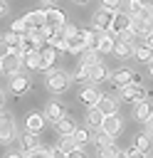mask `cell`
Here are the masks:
<instances>
[{"label": "cell", "instance_id": "obj_28", "mask_svg": "<svg viewBox=\"0 0 153 158\" xmlns=\"http://www.w3.org/2000/svg\"><path fill=\"white\" fill-rule=\"evenodd\" d=\"M2 40H5V44H7L10 49H20V40H22V35L15 32V30H7V32L2 35Z\"/></svg>", "mask_w": 153, "mask_h": 158}, {"label": "cell", "instance_id": "obj_6", "mask_svg": "<svg viewBox=\"0 0 153 158\" xmlns=\"http://www.w3.org/2000/svg\"><path fill=\"white\" fill-rule=\"evenodd\" d=\"M47 86H49V91H64L67 86H69V77L62 72V69H49L47 72Z\"/></svg>", "mask_w": 153, "mask_h": 158}, {"label": "cell", "instance_id": "obj_7", "mask_svg": "<svg viewBox=\"0 0 153 158\" xmlns=\"http://www.w3.org/2000/svg\"><path fill=\"white\" fill-rule=\"evenodd\" d=\"M54 59H57V49L44 42V44L39 47V69H42V72H49V69L54 67Z\"/></svg>", "mask_w": 153, "mask_h": 158}, {"label": "cell", "instance_id": "obj_26", "mask_svg": "<svg viewBox=\"0 0 153 158\" xmlns=\"http://www.w3.org/2000/svg\"><path fill=\"white\" fill-rule=\"evenodd\" d=\"M81 54V64H86V67H91V64H96V62H101L99 59V49H94V47H86L84 52H79Z\"/></svg>", "mask_w": 153, "mask_h": 158}, {"label": "cell", "instance_id": "obj_35", "mask_svg": "<svg viewBox=\"0 0 153 158\" xmlns=\"http://www.w3.org/2000/svg\"><path fill=\"white\" fill-rule=\"evenodd\" d=\"M143 0H128V15L133 17V15H141V10H143Z\"/></svg>", "mask_w": 153, "mask_h": 158}, {"label": "cell", "instance_id": "obj_12", "mask_svg": "<svg viewBox=\"0 0 153 158\" xmlns=\"http://www.w3.org/2000/svg\"><path fill=\"white\" fill-rule=\"evenodd\" d=\"M151 114H153V106L148 104V99H141V101L133 104V118H136L138 123H146Z\"/></svg>", "mask_w": 153, "mask_h": 158}, {"label": "cell", "instance_id": "obj_13", "mask_svg": "<svg viewBox=\"0 0 153 158\" xmlns=\"http://www.w3.org/2000/svg\"><path fill=\"white\" fill-rule=\"evenodd\" d=\"M101 131H106V133H111V136H118V133H121V118H118V111L104 116V121H101Z\"/></svg>", "mask_w": 153, "mask_h": 158}, {"label": "cell", "instance_id": "obj_19", "mask_svg": "<svg viewBox=\"0 0 153 158\" xmlns=\"http://www.w3.org/2000/svg\"><path fill=\"white\" fill-rule=\"evenodd\" d=\"M133 57H136V62L151 64V59H153V47H148V44H133Z\"/></svg>", "mask_w": 153, "mask_h": 158}, {"label": "cell", "instance_id": "obj_48", "mask_svg": "<svg viewBox=\"0 0 153 158\" xmlns=\"http://www.w3.org/2000/svg\"><path fill=\"white\" fill-rule=\"evenodd\" d=\"M44 2H54V0H44Z\"/></svg>", "mask_w": 153, "mask_h": 158}, {"label": "cell", "instance_id": "obj_20", "mask_svg": "<svg viewBox=\"0 0 153 158\" xmlns=\"http://www.w3.org/2000/svg\"><path fill=\"white\" fill-rule=\"evenodd\" d=\"M114 52H116V57H121V59H128V57H133V44L131 42H123V40H114Z\"/></svg>", "mask_w": 153, "mask_h": 158}, {"label": "cell", "instance_id": "obj_15", "mask_svg": "<svg viewBox=\"0 0 153 158\" xmlns=\"http://www.w3.org/2000/svg\"><path fill=\"white\" fill-rule=\"evenodd\" d=\"M44 121H47V116H44V114H39V111H32V114H27V118H25V128H27V131H35V133H39V131L44 128Z\"/></svg>", "mask_w": 153, "mask_h": 158}, {"label": "cell", "instance_id": "obj_39", "mask_svg": "<svg viewBox=\"0 0 153 158\" xmlns=\"http://www.w3.org/2000/svg\"><path fill=\"white\" fill-rule=\"evenodd\" d=\"M141 17H146V20H153V0H151L148 5H143V10H141Z\"/></svg>", "mask_w": 153, "mask_h": 158}, {"label": "cell", "instance_id": "obj_9", "mask_svg": "<svg viewBox=\"0 0 153 158\" xmlns=\"http://www.w3.org/2000/svg\"><path fill=\"white\" fill-rule=\"evenodd\" d=\"M109 79V67L104 62H96L89 67V84H101Z\"/></svg>", "mask_w": 153, "mask_h": 158}, {"label": "cell", "instance_id": "obj_8", "mask_svg": "<svg viewBox=\"0 0 153 158\" xmlns=\"http://www.w3.org/2000/svg\"><path fill=\"white\" fill-rule=\"evenodd\" d=\"M114 32H99L96 35V40H94V49H99V54H109V52H114Z\"/></svg>", "mask_w": 153, "mask_h": 158}, {"label": "cell", "instance_id": "obj_45", "mask_svg": "<svg viewBox=\"0 0 153 158\" xmlns=\"http://www.w3.org/2000/svg\"><path fill=\"white\" fill-rule=\"evenodd\" d=\"M2 104H5V91L0 89V109H2Z\"/></svg>", "mask_w": 153, "mask_h": 158}, {"label": "cell", "instance_id": "obj_38", "mask_svg": "<svg viewBox=\"0 0 153 158\" xmlns=\"http://www.w3.org/2000/svg\"><path fill=\"white\" fill-rule=\"evenodd\" d=\"M101 151V156L104 158H111V156H118V148L114 146V143H109V146H104V148H99Z\"/></svg>", "mask_w": 153, "mask_h": 158}, {"label": "cell", "instance_id": "obj_3", "mask_svg": "<svg viewBox=\"0 0 153 158\" xmlns=\"http://www.w3.org/2000/svg\"><path fill=\"white\" fill-rule=\"evenodd\" d=\"M109 81H111L116 89H121V86H126V84H131V81H141V77L133 74V69L121 67V69H116V72H109Z\"/></svg>", "mask_w": 153, "mask_h": 158}, {"label": "cell", "instance_id": "obj_24", "mask_svg": "<svg viewBox=\"0 0 153 158\" xmlns=\"http://www.w3.org/2000/svg\"><path fill=\"white\" fill-rule=\"evenodd\" d=\"M101 121H104V114L99 106H89V114H86V123L91 128H101Z\"/></svg>", "mask_w": 153, "mask_h": 158}, {"label": "cell", "instance_id": "obj_37", "mask_svg": "<svg viewBox=\"0 0 153 158\" xmlns=\"http://www.w3.org/2000/svg\"><path fill=\"white\" fill-rule=\"evenodd\" d=\"M10 30H15V32H20V35H27V32H30V27H27V22H25L22 17H20V20H15Z\"/></svg>", "mask_w": 153, "mask_h": 158}, {"label": "cell", "instance_id": "obj_27", "mask_svg": "<svg viewBox=\"0 0 153 158\" xmlns=\"http://www.w3.org/2000/svg\"><path fill=\"white\" fill-rule=\"evenodd\" d=\"M22 62H25L27 69H39V49L25 52V54H22Z\"/></svg>", "mask_w": 153, "mask_h": 158}, {"label": "cell", "instance_id": "obj_33", "mask_svg": "<svg viewBox=\"0 0 153 158\" xmlns=\"http://www.w3.org/2000/svg\"><path fill=\"white\" fill-rule=\"evenodd\" d=\"M72 138H74L79 146H84L86 141H91V133H89V128H74V131H72Z\"/></svg>", "mask_w": 153, "mask_h": 158}, {"label": "cell", "instance_id": "obj_18", "mask_svg": "<svg viewBox=\"0 0 153 158\" xmlns=\"http://www.w3.org/2000/svg\"><path fill=\"white\" fill-rule=\"evenodd\" d=\"M44 22H49V25H54V27H62V25L67 22V15H64L59 7H47V10H44Z\"/></svg>", "mask_w": 153, "mask_h": 158}, {"label": "cell", "instance_id": "obj_1", "mask_svg": "<svg viewBox=\"0 0 153 158\" xmlns=\"http://www.w3.org/2000/svg\"><path fill=\"white\" fill-rule=\"evenodd\" d=\"M118 94H121V101H126V104H136V101H141V99H148V89H146L141 81H131V84L121 86Z\"/></svg>", "mask_w": 153, "mask_h": 158}, {"label": "cell", "instance_id": "obj_46", "mask_svg": "<svg viewBox=\"0 0 153 158\" xmlns=\"http://www.w3.org/2000/svg\"><path fill=\"white\" fill-rule=\"evenodd\" d=\"M74 2H76V5H86L89 0H74Z\"/></svg>", "mask_w": 153, "mask_h": 158}, {"label": "cell", "instance_id": "obj_11", "mask_svg": "<svg viewBox=\"0 0 153 158\" xmlns=\"http://www.w3.org/2000/svg\"><path fill=\"white\" fill-rule=\"evenodd\" d=\"M10 91H12V94H25V91H30V79H27L25 74H20V72L10 74Z\"/></svg>", "mask_w": 153, "mask_h": 158}, {"label": "cell", "instance_id": "obj_2", "mask_svg": "<svg viewBox=\"0 0 153 158\" xmlns=\"http://www.w3.org/2000/svg\"><path fill=\"white\" fill-rule=\"evenodd\" d=\"M22 67H25V62H22V54L17 49H10L5 57H0V72L2 74H15Z\"/></svg>", "mask_w": 153, "mask_h": 158}, {"label": "cell", "instance_id": "obj_41", "mask_svg": "<svg viewBox=\"0 0 153 158\" xmlns=\"http://www.w3.org/2000/svg\"><path fill=\"white\" fill-rule=\"evenodd\" d=\"M7 52H10V47H7V44H5V40L0 37V57H5Z\"/></svg>", "mask_w": 153, "mask_h": 158}, {"label": "cell", "instance_id": "obj_47", "mask_svg": "<svg viewBox=\"0 0 153 158\" xmlns=\"http://www.w3.org/2000/svg\"><path fill=\"white\" fill-rule=\"evenodd\" d=\"M151 77H153V59H151Z\"/></svg>", "mask_w": 153, "mask_h": 158}, {"label": "cell", "instance_id": "obj_22", "mask_svg": "<svg viewBox=\"0 0 153 158\" xmlns=\"http://www.w3.org/2000/svg\"><path fill=\"white\" fill-rule=\"evenodd\" d=\"M22 20L27 22V27H30V30H37V27L44 22V10H32V12H27Z\"/></svg>", "mask_w": 153, "mask_h": 158}, {"label": "cell", "instance_id": "obj_30", "mask_svg": "<svg viewBox=\"0 0 153 158\" xmlns=\"http://www.w3.org/2000/svg\"><path fill=\"white\" fill-rule=\"evenodd\" d=\"M91 143H94V146H99V148H104V146L114 143V136H111V133H106V131H99V133H94V136H91Z\"/></svg>", "mask_w": 153, "mask_h": 158}, {"label": "cell", "instance_id": "obj_31", "mask_svg": "<svg viewBox=\"0 0 153 158\" xmlns=\"http://www.w3.org/2000/svg\"><path fill=\"white\" fill-rule=\"evenodd\" d=\"M76 148H79V143H76L72 136H64V138H62V143H59V151H62L64 156H72Z\"/></svg>", "mask_w": 153, "mask_h": 158}, {"label": "cell", "instance_id": "obj_14", "mask_svg": "<svg viewBox=\"0 0 153 158\" xmlns=\"http://www.w3.org/2000/svg\"><path fill=\"white\" fill-rule=\"evenodd\" d=\"M101 96H104V94L96 89V84H91V86L81 89V94H79V101H81V104H86V106H96Z\"/></svg>", "mask_w": 153, "mask_h": 158}, {"label": "cell", "instance_id": "obj_29", "mask_svg": "<svg viewBox=\"0 0 153 158\" xmlns=\"http://www.w3.org/2000/svg\"><path fill=\"white\" fill-rule=\"evenodd\" d=\"M54 126H57V131H59L62 136H72V131L76 128V126H74V121H72L69 116H64V118H59V121H57Z\"/></svg>", "mask_w": 153, "mask_h": 158}, {"label": "cell", "instance_id": "obj_40", "mask_svg": "<svg viewBox=\"0 0 153 158\" xmlns=\"http://www.w3.org/2000/svg\"><path fill=\"white\" fill-rule=\"evenodd\" d=\"M118 5H121V0H101V7H106V10H118Z\"/></svg>", "mask_w": 153, "mask_h": 158}, {"label": "cell", "instance_id": "obj_25", "mask_svg": "<svg viewBox=\"0 0 153 158\" xmlns=\"http://www.w3.org/2000/svg\"><path fill=\"white\" fill-rule=\"evenodd\" d=\"M133 146L138 148V153L143 156V153H148L151 151V133L146 131V133H138L136 138H133Z\"/></svg>", "mask_w": 153, "mask_h": 158}, {"label": "cell", "instance_id": "obj_16", "mask_svg": "<svg viewBox=\"0 0 153 158\" xmlns=\"http://www.w3.org/2000/svg\"><path fill=\"white\" fill-rule=\"evenodd\" d=\"M126 27H131V15L128 12H121V10H114V20H111V32H121V30H126Z\"/></svg>", "mask_w": 153, "mask_h": 158}, {"label": "cell", "instance_id": "obj_32", "mask_svg": "<svg viewBox=\"0 0 153 158\" xmlns=\"http://www.w3.org/2000/svg\"><path fill=\"white\" fill-rule=\"evenodd\" d=\"M44 42H47V44H52V47H54L57 52H64V35H62L59 30H57L54 35H49V37H47Z\"/></svg>", "mask_w": 153, "mask_h": 158}, {"label": "cell", "instance_id": "obj_44", "mask_svg": "<svg viewBox=\"0 0 153 158\" xmlns=\"http://www.w3.org/2000/svg\"><path fill=\"white\" fill-rule=\"evenodd\" d=\"M146 44H148V47H153V30L146 35Z\"/></svg>", "mask_w": 153, "mask_h": 158}, {"label": "cell", "instance_id": "obj_34", "mask_svg": "<svg viewBox=\"0 0 153 158\" xmlns=\"http://www.w3.org/2000/svg\"><path fill=\"white\" fill-rule=\"evenodd\" d=\"M118 40H123V42H131V44H136V40H138V35L131 30V27H126V30H121L118 35H116Z\"/></svg>", "mask_w": 153, "mask_h": 158}, {"label": "cell", "instance_id": "obj_23", "mask_svg": "<svg viewBox=\"0 0 153 158\" xmlns=\"http://www.w3.org/2000/svg\"><path fill=\"white\" fill-rule=\"evenodd\" d=\"M96 106L101 109V114H104V116H106V114H116V111H118V101H116V99H111V96H101Z\"/></svg>", "mask_w": 153, "mask_h": 158}, {"label": "cell", "instance_id": "obj_10", "mask_svg": "<svg viewBox=\"0 0 153 158\" xmlns=\"http://www.w3.org/2000/svg\"><path fill=\"white\" fill-rule=\"evenodd\" d=\"M131 30H133L138 37H146V35L153 30V20H146V17H141V15H133V17H131Z\"/></svg>", "mask_w": 153, "mask_h": 158}, {"label": "cell", "instance_id": "obj_5", "mask_svg": "<svg viewBox=\"0 0 153 158\" xmlns=\"http://www.w3.org/2000/svg\"><path fill=\"white\" fill-rule=\"evenodd\" d=\"M111 20H114V10H106V7H101L91 15V25L99 32H111Z\"/></svg>", "mask_w": 153, "mask_h": 158}, {"label": "cell", "instance_id": "obj_4", "mask_svg": "<svg viewBox=\"0 0 153 158\" xmlns=\"http://www.w3.org/2000/svg\"><path fill=\"white\" fill-rule=\"evenodd\" d=\"M15 141V123H12V116L7 111H0V143L7 146Z\"/></svg>", "mask_w": 153, "mask_h": 158}, {"label": "cell", "instance_id": "obj_17", "mask_svg": "<svg viewBox=\"0 0 153 158\" xmlns=\"http://www.w3.org/2000/svg\"><path fill=\"white\" fill-rule=\"evenodd\" d=\"M44 116H47L52 123H57L59 118H64V116H67V109H64V104H59V101H49V104H47V109H44Z\"/></svg>", "mask_w": 153, "mask_h": 158}, {"label": "cell", "instance_id": "obj_43", "mask_svg": "<svg viewBox=\"0 0 153 158\" xmlns=\"http://www.w3.org/2000/svg\"><path fill=\"white\" fill-rule=\"evenodd\" d=\"M7 10H10V7H7V0H0V17L7 15Z\"/></svg>", "mask_w": 153, "mask_h": 158}, {"label": "cell", "instance_id": "obj_36", "mask_svg": "<svg viewBox=\"0 0 153 158\" xmlns=\"http://www.w3.org/2000/svg\"><path fill=\"white\" fill-rule=\"evenodd\" d=\"M74 79L76 81H89V67L86 64H79V69L74 72Z\"/></svg>", "mask_w": 153, "mask_h": 158}, {"label": "cell", "instance_id": "obj_21", "mask_svg": "<svg viewBox=\"0 0 153 158\" xmlns=\"http://www.w3.org/2000/svg\"><path fill=\"white\" fill-rule=\"evenodd\" d=\"M20 146H22L25 153H32L35 148H39V138H37V133H35V131H27V133L20 138Z\"/></svg>", "mask_w": 153, "mask_h": 158}, {"label": "cell", "instance_id": "obj_42", "mask_svg": "<svg viewBox=\"0 0 153 158\" xmlns=\"http://www.w3.org/2000/svg\"><path fill=\"white\" fill-rule=\"evenodd\" d=\"M146 131L153 136V114H151V116H148V121H146Z\"/></svg>", "mask_w": 153, "mask_h": 158}]
</instances>
